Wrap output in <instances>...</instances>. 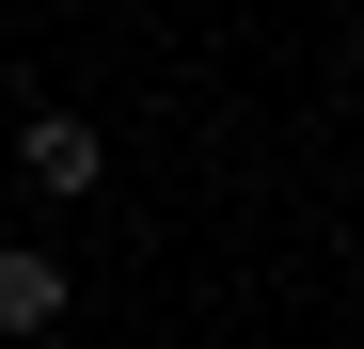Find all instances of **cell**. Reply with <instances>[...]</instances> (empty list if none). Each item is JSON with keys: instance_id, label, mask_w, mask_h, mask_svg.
<instances>
[{"instance_id": "2", "label": "cell", "mask_w": 364, "mask_h": 349, "mask_svg": "<svg viewBox=\"0 0 364 349\" xmlns=\"http://www.w3.org/2000/svg\"><path fill=\"white\" fill-rule=\"evenodd\" d=\"M64 254H0V333H64Z\"/></svg>"}, {"instance_id": "1", "label": "cell", "mask_w": 364, "mask_h": 349, "mask_svg": "<svg viewBox=\"0 0 364 349\" xmlns=\"http://www.w3.org/2000/svg\"><path fill=\"white\" fill-rule=\"evenodd\" d=\"M16 159H32V191H64V207H80L95 174H111V143L80 127V111H32V127H16Z\"/></svg>"}]
</instances>
